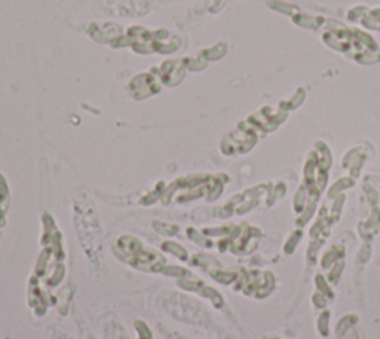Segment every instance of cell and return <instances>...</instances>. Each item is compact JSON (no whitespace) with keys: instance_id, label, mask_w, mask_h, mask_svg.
<instances>
[{"instance_id":"1","label":"cell","mask_w":380,"mask_h":339,"mask_svg":"<svg viewBox=\"0 0 380 339\" xmlns=\"http://www.w3.org/2000/svg\"><path fill=\"white\" fill-rule=\"evenodd\" d=\"M162 305L168 312H171L175 319H178L181 322L201 324L202 319H204V316H201L202 306L199 305V302H195L187 296H183L178 293H170L164 299Z\"/></svg>"},{"instance_id":"3","label":"cell","mask_w":380,"mask_h":339,"mask_svg":"<svg viewBox=\"0 0 380 339\" xmlns=\"http://www.w3.org/2000/svg\"><path fill=\"white\" fill-rule=\"evenodd\" d=\"M79 330H80V339H97L94 333L85 326V323H79Z\"/></svg>"},{"instance_id":"2","label":"cell","mask_w":380,"mask_h":339,"mask_svg":"<svg viewBox=\"0 0 380 339\" xmlns=\"http://www.w3.org/2000/svg\"><path fill=\"white\" fill-rule=\"evenodd\" d=\"M103 329H104V338L105 339H129L126 332L123 330L122 324L118 320L110 319L108 322L103 323Z\"/></svg>"},{"instance_id":"4","label":"cell","mask_w":380,"mask_h":339,"mask_svg":"<svg viewBox=\"0 0 380 339\" xmlns=\"http://www.w3.org/2000/svg\"><path fill=\"white\" fill-rule=\"evenodd\" d=\"M53 339H73L70 335L67 333H64V332H61V330H57L55 332V335H53Z\"/></svg>"}]
</instances>
